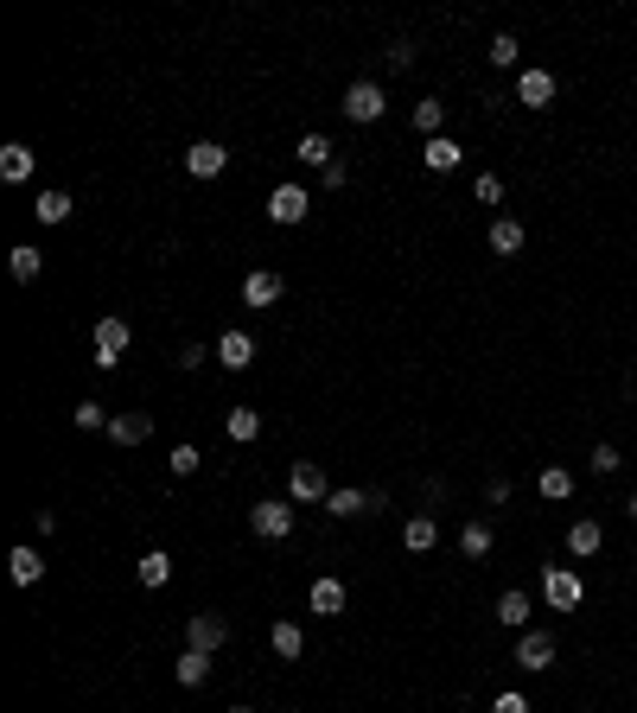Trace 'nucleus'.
I'll return each instance as SVG.
<instances>
[{
  "label": "nucleus",
  "mask_w": 637,
  "mask_h": 713,
  "mask_svg": "<svg viewBox=\"0 0 637 713\" xmlns=\"http://www.w3.org/2000/svg\"><path fill=\"white\" fill-rule=\"evenodd\" d=\"M249 529L262 535V542H287V535H294V503H287V497L255 503V510H249Z\"/></svg>",
  "instance_id": "obj_1"
},
{
  "label": "nucleus",
  "mask_w": 637,
  "mask_h": 713,
  "mask_svg": "<svg viewBox=\"0 0 637 713\" xmlns=\"http://www.w3.org/2000/svg\"><path fill=\"white\" fill-rule=\"evenodd\" d=\"M90 363H102V370H115L122 363V351H128V319H96V332H90Z\"/></svg>",
  "instance_id": "obj_2"
},
{
  "label": "nucleus",
  "mask_w": 637,
  "mask_h": 713,
  "mask_svg": "<svg viewBox=\"0 0 637 713\" xmlns=\"http://www.w3.org/2000/svg\"><path fill=\"white\" fill-rule=\"evenodd\" d=\"M332 497V484H325V472L313 459H300L294 472H287V503H325Z\"/></svg>",
  "instance_id": "obj_3"
},
{
  "label": "nucleus",
  "mask_w": 637,
  "mask_h": 713,
  "mask_svg": "<svg viewBox=\"0 0 637 713\" xmlns=\"http://www.w3.org/2000/svg\"><path fill=\"white\" fill-rule=\"evenodd\" d=\"M223 637H230V624H223L217 612H192V618H185V650L211 656V650H223Z\"/></svg>",
  "instance_id": "obj_4"
},
{
  "label": "nucleus",
  "mask_w": 637,
  "mask_h": 713,
  "mask_svg": "<svg viewBox=\"0 0 637 713\" xmlns=\"http://www.w3.org/2000/svg\"><path fill=\"white\" fill-rule=\"evenodd\" d=\"M389 109V96H383V83H351V90H344V115H351V121H376V115H383Z\"/></svg>",
  "instance_id": "obj_5"
},
{
  "label": "nucleus",
  "mask_w": 637,
  "mask_h": 713,
  "mask_svg": "<svg viewBox=\"0 0 637 713\" xmlns=\"http://www.w3.org/2000/svg\"><path fill=\"white\" fill-rule=\"evenodd\" d=\"M306 211H313L306 185H274V191H268V217H274V223H300Z\"/></svg>",
  "instance_id": "obj_6"
},
{
  "label": "nucleus",
  "mask_w": 637,
  "mask_h": 713,
  "mask_svg": "<svg viewBox=\"0 0 637 713\" xmlns=\"http://www.w3.org/2000/svg\"><path fill=\"white\" fill-rule=\"evenodd\" d=\"M542 599L555 605V612H574V605H580V580H574L567 567H548V573H542Z\"/></svg>",
  "instance_id": "obj_7"
},
{
  "label": "nucleus",
  "mask_w": 637,
  "mask_h": 713,
  "mask_svg": "<svg viewBox=\"0 0 637 713\" xmlns=\"http://www.w3.org/2000/svg\"><path fill=\"white\" fill-rule=\"evenodd\" d=\"M223 166H230V153H223L217 141H192V147H185V172H192V179H217Z\"/></svg>",
  "instance_id": "obj_8"
},
{
  "label": "nucleus",
  "mask_w": 637,
  "mask_h": 713,
  "mask_svg": "<svg viewBox=\"0 0 637 713\" xmlns=\"http://www.w3.org/2000/svg\"><path fill=\"white\" fill-rule=\"evenodd\" d=\"M555 663V637L548 631H523L516 637V669H548Z\"/></svg>",
  "instance_id": "obj_9"
},
{
  "label": "nucleus",
  "mask_w": 637,
  "mask_h": 713,
  "mask_svg": "<svg viewBox=\"0 0 637 713\" xmlns=\"http://www.w3.org/2000/svg\"><path fill=\"white\" fill-rule=\"evenodd\" d=\"M599 548H606V529H599L593 516L567 523V554H574V561H587V554H599Z\"/></svg>",
  "instance_id": "obj_10"
},
{
  "label": "nucleus",
  "mask_w": 637,
  "mask_h": 713,
  "mask_svg": "<svg viewBox=\"0 0 637 713\" xmlns=\"http://www.w3.org/2000/svg\"><path fill=\"white\" fill-rule=\"evenodd\" d=\"M516 102H523V109H548V102H555V77H548V71H523V77H516Z\"/></svg>",
  "instance_id": "obj_11"
},
{
  "label": "nucleus",
  "mask_w": 637,
  "mask_h": 713,
  "mask_svg": "<svg viewBox=\"0 0 637 713\" xmlns=\"http://www.w3.org/2000/svg\"><path fill=\"white\" fill-rule=\"evenodd\" d=\"M109 440H115V446H141V440H153V414H115V421H109Z\"/></svg>",
  "instance_id": "obj_12"
},
{
  "label": "nucleus",
  "mask_w": 637,
  "mask_h": 713,
  "mask_svg": "<svg viewBox=\"0 0 637 713\" xmlns=\"http://www.w3.org/2000/svg\"><path fill=\"white\" fill-rule=\"evenodd\" d=\"M281 300V274L274 268H255L249 281H243V306H274Z\"/></svg>",
  "instance_id": "obj_13"
},
{
  "label": "nucleus",
  "mask_w": 637,
  "mask_h": 713,
  "mask_svg": "<svg viewBox=\"0 0 637 713\" xmlns=\"http://www.w3.org/2000/svg\"><path fill=\"white\" fill-rule=\"evenodd\" d=\"M217 363L249 370V363H255V338H249V332H223V338H217Z\"/></svg>",
  "instance_id": "obj_14"
},
{
  "label": "nucleus",
  "mask_w": 637,
  "mask_h": 713,
  "mask_svg": "<svg viewBox=\"0 0 637 713\" xmlns=\"http://www.w3.org/2000/svg\"><path fill=\"white\" fill-rule=\"evenodd\" d=\"M0 179H7V185H26V179H32V147H26V141L0 147Z\"/></svg>",
  "instance_id": "obj_15"
},
{
  "label": "nucleus",
  "mask_w": 637,
  "mask_h": 713,
  "mask_svg": "<svg viewBox=\"0 0 637 713\" xmlns=\"http://www.w3.org/2000/svg\"><path fill=\"white\" fill-rule=\"evenodd\" d=\"M421 160H427V172H453L466 153H459V141H446V134H434V141L421 147Z\"/></svg>",
  "instance_id": "obj_16"
},
{
  "label": "nucleus",
  "mask_w": 637,
  "mask_h": 713,
  "mask_svg": "<svg viewBox=\"0 0 637 713\" xmlns=\"http://www.w3.org/2000/svg\"><path fill=\"white\" fill-rule=\"evenodd\" d=\"M523 223H516V217H497L491 223V255H516V249H523Z\"/></svg>",
  "instance_id": "obj_17"
},
{
  "label": "nucleus",
  "mask_w": 637,
  "mask_h": 713,
  "mask_svg": "<svg viewBox=\"0 0 637 713\" xmlns=\"http://www.w3.org/2000/svg\"><path fill=\"white\" fill-rule=\"evenodd\" d=\"M294 160H300V166H319V172H325V166H332V160H338V153H332V141H325V134H300V147H294Z\"/></svg>",
  "instance_id": "obj_18"
},
{
  "label": "nucleus",
  "mask_w": 637,
  "mask_h": 713,
  "mask_svg": "<svg viewBox=\"0 0 637 713\" xmlns=\"http://www.w3.org/2000/svg\"><path fill=\"white\" fill-rule=\"evenodd\" d=\"M313 612L319 618H338L344 612V580H313Z\"/></svg>",
  "instance_id": "obj_19"
},
{
  "label": "nucleus",
  "mask_w": 637,
  "mask_h": 713,
  "mask_svg": "<svg viewBox=\"0 0 637 713\" xmlns=\"http://www.w3.org/2000/svg\"><path fill=\"white\" fill-rule=\"evenodd\" d=\"M223 427H230V440H236V446L262 440V414H255V408H230V421H223Z\"/></svg>",
  "instance_id": "obj_20"
},
{
  "label": "nucleus",
  "mask_w": 637,
  "mask_h": 713,
  "mask_svg": "<svg viewBox=\"0 0 637 713\" xmlns=\"http://www.w3.org/2000/svg\"><path fill=\"white\" fill-rule=\"evenodd\" d=\"M7 567H13V580H20V586H39V573H45L39 548H13V554H7Z\"/></svg>",
  "instance_id": "obj_21"
},
{
  "label": "nucleus",
  "mask_w": 637,
  "mask_h": 713,
  "mask_svg": "<svg viewBox=\"0 0 637 713\" xmlns=\"http://www.w3.org/2000/svg\"><path fill=\"white\" fill-rule=\"evenodd\" d=\"M166 580H172V554H160V548L141 554V586H147V593H160Z\"/></svg>",
  "instance_id": "obj_22"
},
{
  "label": "nucleus",
  "mask_w": 637,
  "mask_h": 713,
  "mask_svg": "<svg viewBox=\"0 0 637 713\" xmlns=\"http://www.w3.org/2000/svg\"><path fill=\"white\" fill-rule=\"evenodd\" d=\"M536 491H542L548 503H567V497H574V472H561V465H548V472L536 478Z\"/></svg>",
  "instance_id": "obj_23"
},
{
  "label": "nucleus",
  "mask_w": 637,
  "mask_h": 713,
  "mask_svg": "<svg viewBox=\"0 0 637 713\" xmlns=\"http://www.w3.org/2000/svg\"><path fill=\"white\" fill-rule=\"evenodd\" d=\"M459 554H466V561H485V554H491V523H466V529H459Z\"/></svg>",
  "instance_id": "obj_24"
},
{
  "label": "nucleus",
  "mask_w": 637,
  "mask_h": 713,
  "mask_svg": "<svg viewBox=\"0 0 637 713\" xmlns=\"http://www.w3.org/2000/svg\"><path fill=\"white\" fill-rule=\"evenodd\" d=\"M497 624H510V631H523V624H529V593H516V586H510V593L497 599Z\"/></svg>",
  "instance_id": "obj_25"
},
{
  "label": "nucleus",
  "mask_w": 637,
  "mask_h": 713,
  "mask_svg": "<svg viewBox=\"0 0 637 713\" xmlns=\"http://www.w3.org/2000/svg\"><path fill=\"white\" fill-rule=\"evenodd\" d=\"M7 268H13V281H20V287H32V281H39V268H45V255H39V249H26V242H20Z\"/></svg>",
  "instance_id": "obj_26"
},
{
  "label": "nucleus",
  "mask_w": 637,
  "mask_h": 713,
  "mask_svg": "<svg viewBox=\"0 0 637 713\" xmlns=\"http://www.w3.org/2000/svg\"><path fill=\"white\" fill-rule=\"evenodd\" d=\"M402 542H408V548H415V554H427V548H434V542H440V529H434V516H408V529H402Z\"/></svg>",
  "instance_id": "obj_27"
},
{
  "label": "nucleus",
  "mask_w": 637,
  "mask_h": 713,
  "mask_svg": "<svg viewBox=\"0 0 637 713\" xmlns=\"http://www.w3.org/2000/svg\"><path fill=\"white\" fill-rule=\"evenodd\" d=\"M172 675H179V682H185V688H198V682H204V675H211V656H204V650H185V656H179V663H172Z\"/></svg>",
  "instance_id": "obj_28"
},
{
  "label": "nucleus",
  "mask_w": 637,
  "mask_h": 713,
  "mask_svg": "<svg viewBox=\"0 0 637 713\" xmlns=\"http://www.w3.org/2000/svg\"><path fill=\"white\" fill-rule=\"evenodd\" d=\"M325 510H332V516H364L370 510V491H351V484H344V491L325 497Z\"/></svg>",
  "instance_id": "obj_29"
},
{
  "label": "nucleus",
  "mask_w": 637,
  "mask_h": 713,
  "mask_svg": "<svg viewBox=\"0 0 637 713\" xmlns=\"http://www.w3.org/2000/svg\"><path fill=\"white\" fill-rule=\"evenodd\" d=\"M415 128L427 134V141H434V134L446 128V102H440V96H427V102H415Z\"/></svg>",
  "instance_id": "obj_30"
},
{
  "label": "nucleus",
  "mask_w": 637,
  "mask_h": 713,
  "mask_svg": "<svg viewBox=\"0 0 637 713\" xmlns=\"http://www.w3.org/2000/svg\"><path fill=\"white\" fill-rule=\"evenodd\" d=\"M71 421H77L83 433H109V421H115V414L102 408V402H77V414H71Z\"/></svg>",
  "instance_id": "obj_31"
},
{
  "label": "nucleus",
  "mask_w": 637,
  "mask_h": 713,
  "mask_svg": "<svg viewBox=\"0 0 637 713\" xmlns=\"http://www.w3.org/2000/svg\"><path fill=\"white\" fill-rule=\"evenodd\" d=\"M300 650H306V631H300V624H274V656H287V663H294Z\"/></svg>",
  "instance_id": "obj_32"
},
{
  "label": "nucleus",
  "mask_w": 637,
  "mask_h": 713,
  "mask_svg": "<svg viewBox=\"0 0 637 713\" xmlns=\"http://www.w3.org/2000/svg\"><path fill=\"white\" fill-rule=\"evenodd\" d=\"M32 211H39V223H64V217H71V198H64V191H39Z\"/></svg>",
  "instance_id": "obj_33"
},
{
  "label": "nucleus",
  "mask_w": 637,
  "mask_h": 713,
  "mask_svg": "<svg viewBox=\"0 0 637 713\" xmlns=\"http://www.w3.org/2000/svg\"><path fill=\"white\" fill-rule=\"evenodd\" d=\"M516 51H523V45H516L510 32H497V39H491V64H497V71H510V64H516Z\"/></svg>",
  "instance_id": "obj_34"
},
{
  "label": "nucleus",
  "mask_w": 637,
  "mask_h": 713,
  "mask_svg": "<svg viewBox=\"0 0 637 713\" xmlns=\"http://www.w3.org/2000/svg\"><path fill=\"white\" fill-rule=\"evenodd\" d=\"M618 465H625V452H618V446H593V472L599 478H612Z\"/></svg>",
  "instance_id": "obj_35"
},
{
  "label": "nucleus",
  "mask_w": 637,
  "mask_h": 713,
  "mask_svg": "<svg viewBox=\"0 0 637 713\" xmlns=\"http://www.w3.org/2000/svg\"><path fill=\"white\" fill-rule=\"evenodd\" d=\"M198 459H204L198 446H179V452H172V478H192V472H198Z\"/></svg>",
  "instance_id": "obj_36"
},
{
  "label": "nucleus",
  "mask_w": 637,
  "mask_h": 713,
  "mask_svg": "<svg viewBox=\"0 0 637 713\" xmlns=\"http://www.w3.org/2000/svg\"><path fill=\"white\" fill-rule=\"evenodd\" d=\"M472 191H478V204H504V185H497V172H485Z\"/></svg>",
  "instance_id": "obj_37"
},
{
  "label": "nucleus",
  "mask_w": 637,
  "mask_h": 713,
  "mask_svg": "<svg viewBox=\"0 0 637 713\" xmlns=\"http://www.w3.org/2000/svg\"><path fill=\"white\" fill-rule=\"evenodd\" d=\"M491 713H529V694H516V688H510V694H497V707H491Z\"/></svg>",
  "instance_id": "obj_38"
},
{
  "label": "nucleus",
  "mask_w": 637,
  "mask_h": 713,
  "mask_svg": "<svg viewBox=\"0 0 637 713\" xmlns=\"http://www.w3.org/2000/svg\"><path fill=\"white\" fill-rule=\"evenodd\" d=\"M204 357H211V351H204V344H185V351H179V370H198Z\"/></svg>",
  "instance_id": "obj_39"
},
{
  "label": "nucleus",
  "mask_w": 637,
  "mask_h": 713,
  "mask_svg": "<svg viewBox=\"0 0 637 713\" xmlns=\"http://www.w3.org/2000/svg\"><path fill=\"white\" fill-rule=\"evenodd\" d=\"M625 510H631V523H637V491H631V503H625Z\"/></svg>",
  "instance_id": "obj_40"
},
{
  "label": "nucleus",
  "mask_w": 637,
  "mask_h": 713,
  "mask_svg": "<svg viewBox=\"0 0 637 713\" xmlns=\"http://www.w3.org/2000/svg\"><path fill=\"white\" fill-rule=\"evenodd\" d=\"M230 713H255V707H230Z\"/></svg>",
  "instance_id": "obj_41"
}]
</instances>
